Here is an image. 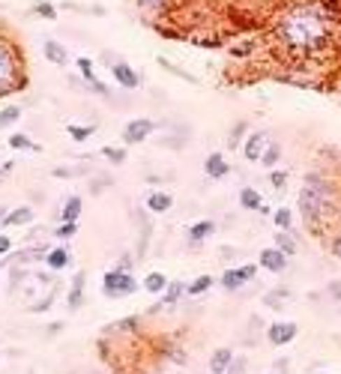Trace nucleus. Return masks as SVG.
<instances>
[{"instance_id": "nucleus-17", "label": "nucleus", "mask_w": 341, "mask_h": 374, "mask_svg": "<svg viewBox=\"0 0 341 374\" xmlns=\"http://www.w3.org/2000/svg\"><path fill=\"white\" fill-rule=\"evenodd\" d=\"M135 6L144 18H162L174 6V0H135Z\"/></svg>"}, {"instance_id": "nucleus-47", "label": "nucleus", "mask_w": 341, "mask_h": 374, "mask_svg": "<svg viewBox=\"0 0 341 374\" xmlns=\"http://www.w3.org/2000/svg\"><path fill=\"white\" fill-rule=\"evenodd\" d=\"M99 60H102V63H105V66H108V69H111V66H114V63H117V60H120V57H117V55H114V51H102V55H99Z\"/></svg>"}, {"instance_id": "nucleus-15", "label": "nucleus", "mask_w": 341, "mask_h": 374, "mask_svg": "<svg viewBox=\"0 0 341 374\" xmlns=\"http://www.w3.org/2000/svg\"><path fill=\"white\" fill-rule=\"evenodd\" d=\"M42 55H45L48 63H55V66H66V63H69V51L57 39H45V42H42Z\"/></svg>"}, {"instance_id": "nucleus-27", "label": "nucleus", "mask_w": 341, "mask_h": 374, "mask_svg": "<svg viewBox=\"0 0 341 374\" xmlns=\"http://www.w3.org/2000/svg\"><path fill=\"white\" fill-rule=\"evenodd\" d=\"M159 66H162V69H168L170 75H174V78H183V81H189V84H201V78H198V75L186 72L183 66H177V63H170L168 57H159Z\"/></svg>"}, {"instance_id": "nucleus-21", "label": "nucleus", "mask_w": 341, "mask_h": 374, "mask_svg": "<svg viewBox=\"0 0 341 374\" xmlns=\"http://www.w3.org/2000/svg\"><path fill=\"white\" fill-rule=\"evenodd\" d=\"M168 275H162V273H147L144 275V282H141V291H147V294H150V296H162L165 294V287H168Z\"/></svg>"}, {"instance_id": "nucleus-45", "label": "nucleus", "mask_w": 341, "mask_h": 374, "mask_svg": "<svg viewBox=\"0 0 341 374\" xmlns=\"http://www.w3.org/2000/svg\"><path fill=\"white\" fill-rule=\"evenodd\" d=\"M132 266H135V258H132V254H123V258L117 261L114 270H120V273H132Z\"/></svg>"}, {"instance_id": "nucleus-38", "label": "nucleus", "mask_w": 341, "mask_h": 374, "mask_svg": "<svg viewBox=\"0 0 341 374\" xmlns=\"http://www.w3.org/2000/svg\"><path fill=\"white\" fill-rule=\"evenodd\" d=\"M66 132H69V138L72 141H87V138L96 132V126H66Z\"/></svg>"}, {"instance_id": "nucleus-22", "label": "nucleus", "mask_w": 341, "mask_h": 374, "mask_svg": "<svg viewBox=\"0 0 341 374\" xmlns=\"http://www.w3.org/2000/svg\"><path fill=\"white\" fill-rule=\"evenodd\" d=\"M170 207H174V198H170L168 192H150V195H147V210H150L153 216H162Z\"/></svg>"}, {"instance_id": "nucleus-11", "label": "nucleus", "mask_w": 341, "mask_h": 374, "mask_svg": "<svg viewBox=\"0 0 341 374\" xmlns=\"http://www.w3.org/2000/svg\"><path fill=\"white\" fill-rule=\"evenodd\" d=\"M287 261H291V258H287L282 249H275V245H270V249H263V252L258 254V264L263 266L266 273H275V275L287 270Z\"/></svg>"}, {"instance_id": "nucleus-19", "label": "nucleus", "mask_w": 341, "mask_h": 374, "mask_svg": "<svg viewBox=\"0 0 341 374\" xmlns=\"http://www.w3.org/2000/svg\"><path fill=\"white\" fill-rule=\"evenodd\" d=\"M147 213H150V210H138L135 213L138 224H141V240H138V254H135V258H144L147 245H150V237H153V224H150V219H147Z\"/></svg>"}, {"instance_id": "nucleus-5", "label": "nucleus", "mask_w": 341, "mask_h": 374, "mask_svg": "<svg viewBox=\"0 0 341 374\" xmlns=\"http://www.w3.org/2000/svg\"><path fill=\"white\" fill-rule=\"evenodd\" d=\"M258 270L261 264H242V266H231V270L222 273L219 285L225 287V291H240V287H246L249 282L258 279Z\"/></svg>"}, {"instance_id": "nucleus-33", "label": "nucleus", "mask_w": 341, "mask_h": 374, "mask_svg": "<svg viewBox=\"0 0 341 374\" xmlns=\"http://www.w3.org/2000/svg\"><path fill=\"white\" fill-rule=\"evenodd\" d=\"M252 129H249V123L246 120H240L237 126L231 129V135H228V144H231V150H237V147H242V141H246V135H249Z\"/></svg>"}, {"instance_id": "nucleus-53", "label": "nucleus", "mask_w": 341, "mask_h": 374, "mask_svg": "<svg viewBox=\"0 0 341 374\" xmlns=\"http://www.w3.org/2000/svg\"><path fill=\"white\" fill-rule=\"evenodd\" d=\"M338 42H341V27H338Z\"/></svg>"}, {"instance_id": "nucleus-4", "label": "nucleus", "mask_w": 341, "mask_h": 374, "mask_svg": "<svg viewBox=\"0 0 341 374\" xmlns=\"http://www.w3.org/2000/svg\"><path fill=\"white\" fill-rule=\"evenodd\" d=\"M135 291H141V282L132 273H120V270H108L102 275V296L108 299H126Z\"/></svg>"}, {"instance_id": "nucleus-20", "label": "nucleus", "mask_w": 341, "mask_h": 374, "mask_svg": "<svg viewBox=\"0 0 341 374\" xmlns=\"http://www.w3.org/2000/svg\"><path fill=\"white\" fill-rule=\"evenodd\" d=\"M231 362H233V350L231 347H216L212 357H210V371L212 374H228Z\"/></svg>"}, {"instance_id": "nucleus-23", "label": "nucleus", "mask_w": 341, "mask_h": 374, "mask_svg": "<svg viewBox=\"0 0 341 374\" xmlns=\"http://www.w3.org/2000/svg\"><path fill=\"white\" fill-rule=\"evenodd\" d=\"M81 210H84V201L78 198V195H72V198H66L63 201V210H60V222H78V216H81Z\"/></svg>"}, {"instance_id": "nucleus-7", "label": "nucleus", "mask_w": 341, "mask_h": 374, "mask_svg": "<svg viewBox=\"0 0 341 374\" xmlns=\"http://www.w3.org/2000/svg\"><path fill=\"white\" fill-rule=\"evenodd\" d=\"M266 341H270L273 347H284V345H291V341L300 336V326L293 324V320H275V324L266 326Z\"/></svg>"}, {"instance_id": "nucleus-54", "label": "nucleus", "mask_w": 341, "mask_h": 374, "mask_svg": "<svg viewBox=\"0 0 341 374\" xmlns=\"http://www.w3.org/2000/svg\"><path fill=\"white\" fill-rule=\"evenodd\" d=\"M0 9H3V3H0Z\"/></svg>"}, {"instance_id": "nucleus-49", "label": "nucleus", "mask_w": 341, "mask_h": 374, "mask_svg": "<svg viewBox=\"0 0 341 374\" xmlns=\"http://www.w3.org/2000/svg\"><path fill=\"white\" fill-rule=\"evenodd\" d=\"M13 168H15V162H3V165H0V180L13 174Z\"/></svg>"}, {"instance_id": "nucleus-2", "label": "nucleus", "mask_w": 341, "mask_h": 374, "mask_svg": "<svg viewBox=\"0 0 341 374\" xmlns=\"http://www.w3.org/2000/svg\"><path fill=\"white\" fill-rule=\"evenodd\" d=\"M300 213L305 228L317 233V237H326V231H335L338 224V213H341V183L324 168H314L303 177L300 186Z\"/></svg>"}, {"instance_id": "nucleus-36", "label": "nucleus", "mask_w": 341, "mask_h": 374, "mask_svg": "<svg viewBox=\"0 0 341 374\" xmlns=\"http://www.w3.org/2000/svg\"><path fill=\"white\" fill-rule=\"evenodd\" d=\"M78 233V222H60L55 228V240H72Z\"/></svg>"}, {"instance_id": "nucleus-30", "label": "nucleus", "mask_w": 341, "mask_h": 374, "mask_svg": "<svg viewBox=\"0 0 341 374\" xmlns=\"http://www.w3.org/2000/svg\"><path fill=\"white\" fill-rule=\"evenodd\" d=\"M21 120V105H6V108H0V132L9 129V126H15Z\"/></svg>"}, {"instance_id": "nucleus-34", "label": "nucleus", "mask_w": 341, "mask_h": 374, "mask_svg": "<svg viewBox=\"0 0 341 374\" xmlns=\"http://www.w3.org/2000/svg\"><path fill=\"white\" fill-rule=\"evenodd\" d=\"M210 287H212V275H198L195 282H189L186 294H189V296H201V294H207Z\"/></svg>"}, {"instance_id": "nucleus-56", "label": "nucleus", "mask_w": 341, "mask_h": 374, "mask_svg": "<svg viewBox=\"0 0 341 374\" xmlns=\"http://www.w3.org/2000/svg\"><path fill=\"white\" fill-rule=\"evenodd\" d=\"M321 374H326V371H321Z\"/></svg>"}, {"instance_id": "nucleus-1", "label": "nucleus", "mask_w": 341, "mask_h": 374, "mask_svg": "<svg viewBox=\"0 0 341 374\" xmlns=\"http://www.w3.org/2000/svg\"><path fill=\"white\" fill-rule=\"evenodd\" d=\"M338 15L341 6L335 0H303V3L287 6L275 18L273 39L287 57L293 60H312L333 51L338 39Z\"/></svg>"}, {"instance_id": "nucleus-35", "label": "nucleus", "mask_w": 341, "mask_h": 374, "mask_svg": "<svg viewBox=\"0 0 341 374\" xmlns=\"http://www.w3.org/2000/svg\"><path fill=\"white\" fill-rule=\"evenodd\" d=\"M34 13H36L39 18H45V21H55V18H57V6L51 3V0H36V3H34Z\"/></svg>"}, {"instance_id": "nucleus-16", "label": "nucleus", "mask_w": 341, "mask_h": 374, "mask_svg": "<svg viewBox=\"0 0 341 374\" xmlns=\"http://www.w3.org/2000/svg\"><path fill=\"white\" fill-rule=\"evenodd\" d=\"M84 285H87V273H75L72 275V287H69V296H66V308L69 312H78L84 305Z\"/></svg>"}, {"instance_id": "nucleus-8", "label": "nucleus", "mask_w": 341, "mask_h": 374, "mask_svg": "<svg viewBox=\"0 0 341 374\" xmlns=\"http://www.w3.org/2000/svg\"><path fill=\"white\" fill-rule=\"evenodd\" d=\"M266 144H270V132H263V129H258V132H249L246 135V141H242V159L246 162H261V156H263V150H266Z\"/></svg>"}, {"instance_id": "nucleus-12", "label": "nucleus", "mask_w": 341, "mask_h": 374, "mask_svg": "<svg viewBox=\"0 0 341 374\" xmlns=\"http://www.w3.org/2000/svg\"><path fill=\"white\" fill-rule=\"evenodd\" d=\"M36 219V210L30 207V204H21V207H13V210H6V216H3V228H24V224H34Z\"/></svg>"}, {"instance_id": "nucleus-55", "label": "nucleus", "mask_w": 341, "mask_h": 374, "mask_svg": "<svg viewBox=\"0 0 341 374\" xmlns=\"http://www.w3.org/2000/svg\"><path fill=\"white\" fill-rule=\"evenodd\" d=\"M338 315H341V308H338Z\"/></svg>"}, {"instance_id": "nucleus-37", "label": "nucleus", "mask_w": 341, "mask_h": 374, "mask_svg": "<svg viewBox=\"0 0 341 374\" xmlns=\"http://www.w3.org/2000/svg\"><path fill=\"white\" fill-rule=\"evenodd\" d=\"M87 168H51V177L57 180H69V177H87Z\"/></svg>"}, {"instance_id": "nucleus-9", "label": "nucleus", "mask_w": 341, "mask_h": 374, "mask_svg": "<svg viewBox=\"0 0 341 374\" xmlns=\"http://www.w3.org/2000/svg\"><path fill=\"white\" fill-rule=\"evenodd\" d=\"M75 66H78V75H81V81H84V87H87L90 93H96V96H111L108 93V87L96 78V72H93V60L90 57H75Z\"/></svg>"}, {"instance_id": "nucleus-42", "label": "nucleus", "mask_w": 341, "mask_h": 374, "mask_svg": "<svg viewBox=\"0 0 341 374\" xmlns=\"http://www.w3.org/2000/svg\"><path fill=\"white\" fill-rule=\"evenodd\" d=\"M326 296L333 299V303H341V279H333L326 285Z\"/></svg>"}, {"instance_id": "nucleus-29", "label": "nucleus", "mask_w": 341, "mask_h": 374, "mask_svg": "<svg viewBox=\"0 0 341 374\" xmlns=\"http://www.w3.org/2000/svg\"><path fill=\"white\" fill-rule=\"evenodd\" d=\"M279 159H282V144L279 141H270V144H266V150H263V156H261V165L273 171L275 165H279Z\"/></svg>"}, {"instance_id": "nucleus-32", "label": "nucleus", "mask_w": 341, "mask_h": 374, "mask_svg": "<svg viewBox=\"0 0 341 374\" xmlns=\"http://www.w3.org/2000/svg\"><path fill=\"white\" fill-rule=\"evenodd\" d=\"M9 147H13V150H30V153H39V150H42L39 144L30 141L24 132H13V135H9Z\"/></svg>"}, {"instance_id": "nucleus-28", "label": "nucleus", "mask_w": 341, "mask_h": 374, "mask_svg": "<svg viewBox=\"0 0 341 374\" xmlns=\"http://www.w3.org/2000/svg\"><path fill=\"white\" fill-rule=\"evenodd\" d=\"M273 224H275V231H293V210L279 207L273 213Z\"/></svg>"}, {"instance_id": "nucleus-31", "label": "nucleus", "mask_w": 341, "mask_h": 374, "mask_svg": "<svg viewBox=\"0 0 341 374\" xmlns=\"http://www.w3.org/2000/svg\"><path fill=\"white\" fill-rule=\"evenodd\" d=\"M254 51H258V42L249 39V42H240V45H231L228 55L237 57V60H246V57H254Z\"/></svg>"}, {"instance_id": "nucleus-43", "label": "nucleus", "mask_w": 341, "mask_h": 374, "mask_svg": "<svg viewBox=\"0 0 341 374\" xmlns=\"http://www.w3.org/2000/svg\"><path fill=\"white\" fill-rule=\"evenodd\" d=\"M246 368H249V359H242V357H233V362H231L228 374H246Z\"/></svg>"}, {"instance_id": "nucleus-6", "label": "nucleus", "mask_w": 341, "mask_h": 374, "mask_svg": "<svg viewBox=\"0 0 341 374\" xmlns=\"http://www.w3.org/2000/svg\"><path fill=\"white\" fill-rule=\"evenodd\" d=\"M156 129H159V120H150V117H138V120H129V123L123 126V144L126 147L144 144Z\"/></svg>"}, {"instance_id": "nucleus-41", "label": "nucleus", "mask_w": 341, "mask_h": 374, "mask_svg": "<svg viewBox=\"0 0 341 374\" xmlns=\"http://www.w3.org/2000/svg\"><path fill=\"white\" fill-rule=\"evenodd\" d=\"M270 183L282 192V189L287 186V171H275V168H273V171H270Z\"/></svg>"}, {"instance_id": "nucleus-50", "label": "nucleus", "mask_w": 341, "mask_h": 374, "mask_svg": "<svg viewBox=\"0 0 341 374\" xmlns=\"http://www.w3.org/2000/svg\"><path fill=\"white\" fill-rule=\"evenodd\" d=\"M275 368H279V374H287V359H282V362H279V366H275Z\"/></svg>"}, {"instance_id": "nucleus-14", "label": "nucleus", "mask_w": 341, "mask_h": 374, "mask_svg": "<svg viewBox=\"0 0 341 374\" xmlns=\"http://www.w3.org/2000/svg\"><path fill=\"white\" fill-rule=\"evenodd\" d=\"M42 264H45L51 273H60V270H66V266L72 264V252L66 249V245H51Z\"/></svg>"}, {"instance_id": "nucleus-52", "label": "nucleus", "mask_w": 341, "mask_h": 374, "mask_svg": "<svg viewBox=\"0 0 341 374\" xmlns=\"http://www.w3.org/2000/svg\"><path fill=\"white\" fill-rule=\"evenodd\" d=\"M335 228H341V213H338V224H335Z\"/></svg>"}, {"instance_id": "nucleus-39", "label": "nucleus", "mask_w": 341, "mask_h": 374, "mask_svg": "<svg viewBox=\"0 0 341 374\" xmlns=\"http://www.w3.org/2000/svg\"><path fill=\"white\" fill-rule=\"evenodd\" d=\"M102 156L114 165H123L126 162V147H102Z\"/></svg>"}, {"instance_id": "nucleus-51", "label": "nucleus", "mask_w": 341, "mask_h": 374, "mask_svg": "<svg viewBox=\"0 0 341 374\" xmlns=\"http://www.w3.org/2000/svg\"><path fill=\"white\" fill-rule=\"evenodd\" d=\"M3 216H6V207H0V222H3Z\"/></svg>"}, {"instance_id": "nucleus-10", "label": "nucleus", "mask_w": 341, "mask_h": 374, "mask_svg": "<svg viewBox=\"0 0 341 374\" xmlns=\"http://www.w3.org/2000/svg\"><path fill=\"white\" fill-rule=\"evenodd\" d=\"M108 72H111V78L120 84L123 90H138V87H141V75H138V69H132L126 60H117Z\"/></svg>"}, {"instance_id": "nucleus-44", "label": "nucleus", "mask_w": 341, "mask_h": 374, "mask_svg": "<svg viewBox=\"0 0 341 374\" xmlns=\"http://www.w3.org/2000/svg\"><path fill=\"white\" fill-rule=\"evenodd\" d=\"M15 249V240L13 237H6V233H0V258H6L9 252Z\"/></svg>"}, {"instance_id": "nucleus-24", "label": "nucleus", "mask_w": 341, "mask_h": 374, "mask_svg": "<svg viewBox=\"0 0 341 374\" xmlns=\"http://www.w3.org/2000/svg\"><path fill=\"white\" fill-rule=\"evenodd\" d=\"M291 296H293L291 287H273V291L263 294V305H266V308H282Z\"/></svg>"}, {"instance_id": "nucleus-48", "label": "nucleus", "mask_w": 341, "mask_h": 374, "mask_svg": "<svg viewBox=\"0 0 341 374\" xmlns=\"http://www.w3.org/2000/svg\"><path fill=\"white\" fill-rule=\"evenodd\" d=\"M219 254H222V258H231V261H233V258H240L242 252H237V249H228V245H222V249H219Z\"/></svg>"}, {"instance_id": "nucleus-18", "label": "nucleus", "mask_w": 341, "mask_h": 374, "mask_svg": "<svg viewBox=\"0 0 341 374\" xmlns=\"http://www.w3.org/2000/svg\"><path fill=\"white\" fill-rule=\"evenodd\" d=\"M212 233H216V222H212V219H201V222H195L189 228V243L191 245H201L204 240H210Z\"/></svg>"}, {"instance_id": "nucleus-40", "label": "nucleus", "mask_w": 341, "mask_h": 374, "mask_svg": "<svg viewBox=\"0 0 341 374\" xmlns=\"http://www.w3.org/2000/svg\"><path fill=\"white\" fill-rule=\"evenodd\" d=\"M329 252H333L335 258L341 261V228H335L333 233H329Z\"/></svg>"}, {"instance_id": "nucleus-26", "label": "nucleus", "mask_w": 341, "mask_h": 374, "mask_svg": "<svg viewBox=\"0 0 341 374\" xmlns=\"http://www.w3.org/2000/svg\"><path fill=\"white\" fill-rule=\"evenodd\" d=\"M275 249H282L287 258H293V254L300 252V245L293 240V231H275Z\"/></svg>"}, {"instance_id": "nucleus-46", "label": "nucleus", "mask_w": 341, "mask_h": 374, "mask_svg": "<svg viewBox=\"0 0 341 374\" xmlns=\"http://www.w3.org/2000/svg\"><path fill=\"white\" fill-rule=\"evenodd\" d=\"M105 186H111V177H99V180H93V183H90V192H93V195H102V189Z\"/></svg>"}, {"instance_id": "nucleus-25", "label": "nucleus", "mask_w": 341, "mask_h": 374, "mask_svg": "<svg viewBox=\"0 0 341 374\" xmlns=\"http://www.w3.org/2000/svg\"><path fill=\"white\" fill-rule=\"evenodd\" d=\"M261 204H263V198H261L258 189H252V186H242V189H240V207H242V210L254 213V210H261Z\"/></svg>"}, {"instance_id": "nucleus-13", "label": "nucleus", "mask_w": 341, "mask_h": 374, "mask_svg": "<svg viewBox=\"0 0 341 374\" xmlns=\"http://www.w3.org/2000/svg\"><path fill=\"white\" fill-rule=\"evenodd\" d=\"M204 174L210 180H225L231 174V162L225 159V153H210L204 159Z\"/></svg>"}, {"instance_id": "nucleus-3", "label": "nucleus", "mask_w": 341, "mask_h": 374, "mask_svg": "<svg viewBox=\"0 0 341 374\" xmlns=\"http://www.w3.org/2000/svg\"><path fill=\"white\" fill-rule=\"evenodd\" d=\"M27 87V60L21 45L0 30V99Z\"/></svg>"}]
</instances>
